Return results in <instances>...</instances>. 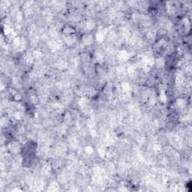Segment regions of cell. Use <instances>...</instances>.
<instances>
[{"label": "cell", "instance_id": "cell-1", "mask_svg": "<svg viewBox=\"0 0 192 192\" xmlns=\"http://www.w3.org/2000/svg\"><path fill=\"white\" fill-rule=\"evenodd\" d=\"M80 28L83 29V31H85V33H89L90 31H92V29L96 28V25L92 19L87 18V19L83 20V21H80Z\"/></svg>", "mask_w": 192, "mask_h": 192}, {"label": "cell", "instance_id": "cell-2", "mask_svg": "<svg viewBox=\"0 0 192 192\" xmlns=\"http://www.w3.org/2000/svg\"><path fill=\"white\" fill-rule=\"evenodd\" d=\"M7 149L11 154L16 155L21 150L22 147L20 142L17 141V140H12L7 144Z\"/></svg>", "mask_w": 192, "mask_h": 192}, {"label": "cell", "instance_id": "cell-3", "mask_svg": "<svg viewBox=\"0 0 192 192\" xmlns=\"http://www.w3.org/2000/svg\"><path fill=\"white\" fill-rule=\"evenodd\" d=\"M165 8L168 14L173 15L178 12L180 5L177 2H166Z\"/></svg>", "mask_w": 192, "mask_h": 192}, {"label": "cell", "instance_id": "cell-4", "mask_svg": "<svg viewBox=\"0 0 192 192\" xmlns=\"http://www.w3.org/2000/svg\"><path fill=\"white\" fill-rule=\"evenodd\" d=\"M95 38L92 34L84 33L81 37V44L84 47H89L94 43Z\"/></svg>", "mask_w": 192, "mask_h": 192}, {"label": "cell", "instance_id": "cell-5", "mask_svg": "<svg viewBox=\"0 0 192 192\" xmlns=\"http://www.w3.org/2000/svg\"><path fill=\"white\" fill-rule=\"evenodd\" d=\"M54 152L57 156H63L67 153V145L63 143H60L56 146Z\"/></svg>", "mask_w": 192, "mask_h": 192}, {"label": "cell", "instance_id": "cell-6", "mask_svg": "<svg viewBox=\"0 0 192 192\" xmlns=\"http://www.w3.org/2000/svg\"><path fill=\"white\" fill-rule=\"evenodd\" d=\"M76 31L73 26L70 25H66L62 29V35L63 36H68V35H75Z\"/></svg>", "mask_w": 192, "mask_h": 192}, {"label": "cell", "instance_id": "cell-7", "mask_svg": "<svg viewBox=\"0 0 192 192\" xmlns=\"http://www.w3.org/2000/svg\"><path fill=\"white\" fill-rule=\"evenodd\" d=\"M63 41L65 42L68 46H72L77 42V38L75 35H68V36H63Z\"/></svg>", "mask_w": 192, "mask_h": 192}, {"label": "cell", "instance_id": "cell-8", "mask_svg": "<svg viewBox=\"0 0 192 192\" xmlns=\"http://www.w3.org/2000/svg\"><path fill=\"white\" fill-rule=\"evenodd\" d=\"M186 106V101H185L183 98H179L175 102V107L176 110H183Z\"/></svg>", "mask_w": 192, "mask_h": 192}, {"label": "cell", "instance_id": "cell-9", "mask_svg": "<svg viewBox=\"0 0 192 192\" xmlns=\"http://www.w3.org/2000/svg\"><path fill=\"white\" fill-rule=\"evenodd\" d=\"M165 60L162 56H158V57L155 59V65L157 68H162L165 65Z\"/></svg>", "mask_w": 192, "mask_h": 192}, {"label": "cell", "instance_id": "cell-10", "mask_svg": "<svg viewBox=\"0 0 192 192\" xmlns=\"http://www.w3.org/2000/svg\"><path fill=\"white\" fill-rule=\"evenodd\" d=\"M95 59L98 63H102L105 59V55L101 50H98L95 54Z\"/></svg>", "mask_w": 192, "mask_h": 192}, {"label": "cell", "instance_id": "cell-11", "mask_svg": "<svg viewBox=\"0 0 192 192\" xmlns=\"http://www.w3.org/2000/svg\"><path fill=\"white\" fill-rule=\"evenodd\" d=\"M32 55H33L34 59L39 60L41 59L42 56H43V52H42V50H40V49H35V50L32 52Z\"/></svg>", "mask_w": 192, "mask_h": 192}, {"label": "cell", "instance_id": "cell-12", "mask_svg": "<svg viewBox=\"0 0 192 192\" xmlns=\"http://www.w3.org/2000/svg\"><path fill=\"white\" fill-rule=\"evenodd\" d=\"M84 152L87 155H92L93 152H94V149L92 146L90 145H87L84 147Z\"/></svg>", "mask_w": 192, "mask_h": 192}, {"label": "cell", "instance_id": "cell-13", "mask_svg": "<svg viewBox=\"0 0 192 192\" xmlns=\"http://www.w3.org/2000/svg\"><path fill=\"white\" fill-rule=\"evenodd\" d=\"M59 185L56 182H51L50 184V185H49V191H57L59 189Z\"/></svg>", "mask_w": 192, "mask_h": 192}]
</instances>
